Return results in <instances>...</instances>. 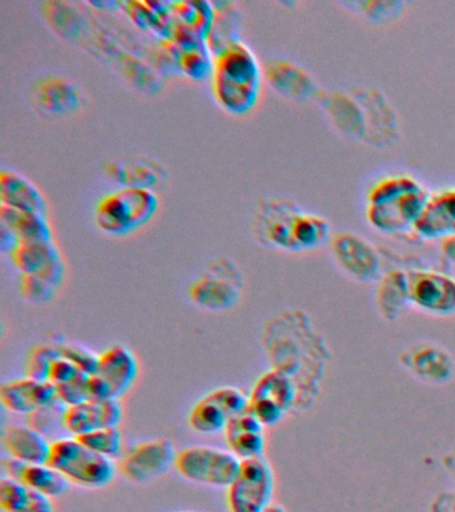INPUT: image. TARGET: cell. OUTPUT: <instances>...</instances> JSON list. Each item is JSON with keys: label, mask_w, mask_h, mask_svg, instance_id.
Returning <instances> with one entry per match:
<instances>
[{"label": "cell", "mask_w": 455, "mask_h": 512, "mask_svg": "<svg viewBox=\"0 0 455 512\" xmlns=\"http://www.w3.org/2000/svg\"><path fill=\"white\" fill-rule=\"evenodd\" d=\"M429 196L430 192L411 175H383L367 190V220L383 234L414 230Z\"/></svg>", "instance_id": "6da1fadb"}, {"label": "cell", "mask_w": 455, "mask_h": 512, "mask_svg": "<svg viewBox=\"0 0 455 512\" xmlns=\"http://www.w3.org/2000/svg\"><path fill=\"white\" fill-rule=\"evenodd\" d=\"M213 94L231 114H247L259 99L262 68L247 44L233 40L214 54Z\"/></svg>", "instance_id": "7a4b0ae2"}, {"label": "cell", "mask_w": 455, "mask_h": 512, "mask_svg": "<svg viewBox=\"0 0 455 512\" xmlns=\"http://www.w3.org/2000/svg\"><path fill=\"white\" fill-rule=\"evenodd\" d=\"M158 206V196L150 188L119 187L95 204V224L107 235L131 234L154 218Z\"/></svg>", "instance_id": "3957f363"}, {"label": "cell", "mask_w": 455, "mask_h": 512, "mask_svg": "<svg viewBox=\"0 0 455 512\" xmlns=\"http://www.w3.org/2000/svg\"><path fill=\"white\" fill-rule=\"evenodd\" d=\"M49 466L69 482L87 488H101L113 482L117 467L107 458L86 447L77 438L55 440L51 444Z\"/></svg>", "instance_id": "277c9868"}, {"label": "cell", "mask_w": 455, "mask_h": 512, "mask_svg": "<svg viewBox=\"0 0 455 512\" xmlns=\"http://www.w3.org/2000/svg\"><path fill=\"white\" fill-rule=\"evenodd\" d=\"M243 278L237 264L219 258L207 266L205 272L191 283V302L209 311L231 310L241 298Z\"/></svg>", "instance_id": "5b68a950"}, {"label": "cell", "mask_w": 455, "mask_h": 512, "mask_svg": "<svg viewBox=\"0 0 455 512\" xmlns=\"http://www.w3.org/2000/svg\"><path fill=\"white\" fill-rule=\"evenodd\" d=\"M241 464L242 460L233 452L207 446L187 447L175 459V467L183 478L214 487H229Z\"/></svg>", "instance_id": "8992f818"}, {"label": "cell", "mask_w": 455, "mask_h": 512, "mask_svg": "<svg viewBox=\"0 0 455 512\" xmlns=\"http://www.w3.org/2000/svg\"><path fill=\"white\" fill-rule=\"evenodd\" d=\"M274 494V472L263 456L242 460L241 470L227 487L230 512H265Z\"/></svg>", "instance_id": "52a82bcc"}, {"label": "cell", "mask_w": 455, "mask_h": 512, "mask_svg": "<svg viewBox=\"0 0 455 512\" xmlns=\"http://www.w3.org/2000/svg\"><path fill=\"white\" fill-rule=\"evenodd\" d=\"M302 208L282 198L259 200L254 215V232L259 242L283 251L297 252L294 227Z\"/></svg>", "instance_id": "ba28073f"}, {"label": "cell", "mask_w": 455, "mask_h": 512, "mask_svg": "<svg viewBox=\"0 0 455 512\" xmlns=\"http://www.w3.org/2000/svg\"><path fill=\"white\" fill-rule=\"evenodd\" d=\"M297 396L295 384L285 372L273 370L263 374L249 395V411L265 427L275 426L293 407Z\"/></svg>", "instance_id": "9c48e42d"}, {"label": "cell", "mask_w": 455, "mask_h": 512, "mask_svg": "<svg viewBox=\"0 0 455 512\" xmlns=\"http://www.w3.org/2000/svg\"><path fill=\"white\" fill-rule=\"evenodd\" d=\"M407 279L411 306L435 316L455 314V279L450 275L417 270L407 272Z\"/></svg>", "instance_id": "30bf717a"}, {"label": "cell", "mask_w": 455, "mask_h": 512, "mask_svg": "<svg viewBox=\"0 0 455 512\" xmlns=\"http://www.w3.org/2000/svg\"><path fill=\"white\" fill-rule=\"evenodd\" d=\"M330 244L334 259L351 278L359 282L381 279V256L365 238L353 232H341Z\"/></svg>", "instance_id": "8fae6325"}, {"label": "cell", "mask_w": 455, "mask_h": 512, "mask_svg": "<svg viewBox=\"0 0 455 512\" xmlns=\"http://www.w3.org/2000/svg\"><path fill=\"white\" fill-rule=\"evenodd\" d=\"M175 459L177 452L170 439H153L127 452L119 464V471L131 482L146 483L165 474L171 464H175Z\"/></svg>", "instance_id": "7c38bea8"}, {"label": "cell", "mask_w": 455, "mask_h": 512, "mask_svg": "<svg viewBox=\"0 0 455 512\" xmlns=\"http://www.w3.org/2000/svg\"><path fill=\"white\" fill-rule=\"evenodd\" d=\"M10 256L22 275L39 276L57 288L65 279V263L54 240L19 243Z\"/></svg>", "instance_id": "4fadbf2b"}, {"label": "cell", "mask_w": 455, "mask_h": 512, "mask_svg": "<svg viewBox=\"0 0 455 512\" xmlns=\"http://www.w3.org/2000/svg\"><path fill=\"white\" fill-rule=\"evenodd\" d=\"M123 411L117 399H89L66 408L65 427L74 436L101 428L118 427Z\"/></svg>", "instance_id": "5bb4252c"}, {"label": "cell", "mask_w": 455, "mask_h": 512, "mask_svg": "<svg viewBox=\"0 0 455 512\" xmlns=\"http://www.w3.org/2000/svg\"><path fill=\"white\" fill-rule=\"evenodd\" d=\"M58 399L57 387L49 380L34 378L15 379L0 387V402L7 410L17 414H33Z\"/></svg>", "instance_id": "9a60e30c"}, {"label": "cell", "mask_w": 455, "mask_h": 512, "mask_svg": "<svg viewBox=\"0 0 455 512\" xmlns=\"http://www.w3.org/2000/svg\"><path fill=\"white\" fill-rule=\"evenodd\" d=\"M138 374L137 356L129 347L119 344L99 355L98 370L94 375L109 387L111 399L119 400L133 387Z\"/></svg>", "instance_id": "2e32d148"}, {"label": "cell", "mask_w": 455, "mask_h": 512, "mask_svg": "<svg viewBox=\"0 0 455 512\" xmlns=\"http://www.w3.org/2000/svg\"><path fill=\"white\" fill-rule=\"evenodd\" d=\"M425 239H449L455 236V187L430 194L414 230Z\"/></svg>", "instance_id": "e0dca14e"}, {"label": "cell", "mask_w": 455, "mask_h": 512, "mask_svg": "<svg viewBox=\"0 0 455 512\" xmlns=\"http://www.w3.org/2000/svg\"><path fill=\"white\" fill-rule=\"evenodd\" d=\"M403 364L419 379L430 383L449 380L454 372V359L435 344L421 343L403 355Z\"/></svg>", "instance_id": "ac0fdd59"}, {"label": "cell", "mask_w": 455, "mask_h": 512, "mask_svg": "<svg viewBox=\"0 0 455 512\" xmlns=\"http://www.w3.org/2000/svg\"><path fill=\"white\" fill-rule=\"evenodd\" d=\"M225 436L230 451L239 459H253L262 456L265 450V426L253 412L247 410L229 420Z\"/></svg>", "instance_id": "d6986e66"}, {"label": "cell", "mask_w": 455, "mask_h": 512, "mask_svg": "<svg viewBox=\"0 0 455 512\" xmlns=\"http://www.w3.org/2000/svg\"><path fill=\"white\" fill-rule=\"evenodd\" d=\"M3 467L10 478L19 480L49 498H57L69 491V480L49 464H29L11 458L3 460Z\"/></svg>", "instance_id": "ffe728a7"}, {"label": "cell", "mask_w": 455, "mask_h": 512, "mask_svg": "<svg viewBox=\"0 0 455 512\" xmlns=\"http://www.w3.org/2000/svg\"><path fill=\"white\" fill-rule=\"evenodd\" d=\"M33 98L38 108L50 115H63L77 110L81 92L69 79L50 75L39 79L34 86Z\"/></svg>", "instance_id": "44dd1931"}, {"label": "cell", "mask_w": 455, "mask_h": 512, "mask_svg": "<svg viewBox=\"0 0 455 512\" xmlns=\"http://www.w3.org/2000/svg\"><path fill=\"white\" fill-rule=\"evenodd\" d=\"M3 446L11 458L29 464H47L51 454V444L46 436L31 426L11 424L3 431Z\"/></svg>", "instance_id": "7402d4cb"}, {"label": "cell", "mask_w": 455, "mask_h": 512, "mask_svg": "<svg viewBox=\"0 0 455 512\" xmlns=\"http://www.w3.org/2000/svg\"><path fill=\"white\" fill-rule=\"evenodd\" d=\"M2 206L46 215V200L31 180L18 171L2 168L0 172Z\"/></svg>", "instance_id": "603a6c76"}, {"label": "cell", "mask_w": 455, "mask_h": 512, "mask_svg": "<svg viewBox=\"0 0 455 512\" xmlns=\"http://www.w3.org/2000/svg\"><path fill=\"white\" fill-rule=\"evenodd\" d=\"M265 75L271 87L286 98L306 100L314 95L317 88L309 74L287 60H271Z\"/></svg>", "instance_id": "cb8c5ba5"}, {"label": "cell", "mask_w": 455, "mask_h": 512, "mask_svg": "<svg viewBox=\"0 0 455 512\" xmlns=\"http://www.w3.org/2000/svg\"><path fill=\"white\" fill-rule=\"evenodd\" d=\"M106 174L122 187L153 188L166 178L161 164L150 159L111 160L106 163Z\"/></svg>", "instance_id": "d4e9b609"}, {"label": "cell", "mask_w": 455, "mask_h": 512, "mask_svg": "<svg viewBox=\"0 0 455 512\" xmlns=\"http://www.w3.org/2000/svg\"><path fill=\"white\" fill-rule=\"evenodd\" d=\"M0 506L6 512H54L49 496L13 478L0 482Z\"/></svg>", "instance_id": "484cf974"}, {"label": "cell", "mask_w": 455, "mask_h": 512, "mask_svg": "<svg viewBox=\"0 0 455 512\" xmlns=\"http://www.w3.org/2000/svg\"><path fill=\"white\" fill-rule=\"evenodd\" d=\"M3 226L9 228L18 242H42V240H53V231L46 215L37 212L15 210V208L2 206L0 210Z\"/></svg>", "instance_id": "4316f807"}, {"label": "cell", "mask_w": 455, "mask_h": 512, "mask_svg": "<svg viewBox=\"0 0 455 512\" xmlns=\"http://www.w3.org/2000/svg\"><path fill=\"white\" fill-rule=\"evenodd\" d=\"M378 306L383 316L395 319L410 304L407 272L393 271L381 279L378 290Z\"/></svg>", "instance_id": "83f0119b"}, {"label": "cell", "mask_w": 455, "mask_h": 512, "mask_svg": "<svg viewBox=\"0 0 455 512\" xmlns=\"http://www.w3.org/2000/svg\"><path fill=\"white\" fill-rule=\"evenodd\" d=\"M230 416L227 414L225 408L211 398L209 394L203 396L191 408L189 415L190 427L199 434H218V432L225 431L227 423H229Z\"/></svg>", "instance_id": "f1b7e54d"}, {"label": "cell", "mask_w": 455, "mask_h": 512, "mask_svg": "<svg viewBox=\"0 0 455 512\" xmlns=\"http://www.w3.org/2000/svg\"><path fill=\"white\" fill-rule=\"evenodd\" d=\"M330 224L322 216L301 211L294 227V242L298 251L315 250L329 242Z\"/></svg>", "instance_id": "f546056e"}, {"label": "cell", "mask_w": 455, "mask_h": 512, "mask_svg": "<svg viewBox=\"0 0 455 512\" xmlns=\"http://www.w3.org/2000/svg\"><path fill=\"white\" fill-rule=\"evenodd\" d=\"M179 64L182 71L193 79H206L207 76L213 75L214 58L202 42L183 47Z\"/></svg>", "instance_id": "4dcf8cb0"}, {"label": "cell", "mask_w": 455, "mask_h": 512, "mask_svg": "<svg viewBox=\"0 0 455 512\" xmlns=\"http://www.w3.org/2000/svg\"><path fill=\"white\" fill-rule=\"evenodd\" d=\"M86 447L107 458H115L122 450V435L118 427L101 428L89 434L75 436Z\"/></svg>", "instance_id": "1f68e13d"}, {"label": "cell", "mask_w": 455, "mask_h": 512, "mask_svg": "<svg viewBox=\"0 0 455 512\" xmlns=\"http://www.w3.org/2000/svg\"><path fill=\"white\" fill-rule=\"evenodd\" d=\"M66 404L57 399L49 406L39 408L29 415V426L35 428L43 435L54 434L57 430L65 428Z\"/></svg>", "instance_id": "d6a6232c"}, {"label": "cell", "mask_w": 455, "mask_h": 512, "mask_svg": "<svg viewBox=\"0 0 455 512\" xmlns=\"http://www.w3.org/2000/svg\"><path fill=\"white\" fill-rule=\"evenodd\" d=\"M59 347L38 346L30 352L27 359L26 372L30 378L38 380H47L51 364L61 356Z\"/></svg>", "instance_id": "836d02e7"}, {"label": "cell", "mask_w": 455, "mask_h": 512, "mask_svg": "<svg viewBox=\"0 0 455 512\" xmlns=\"http://www.w3.org/2000/svg\"><path fill=\"white\" fill-rule=\"evenodd\" d=\"M89 378L90 375L82 372L81 375L77 376L71 382L62 384L57 387V396L63 404L67 407L75 406V404L86 402L90 399L89 392Z\"/></svg>", "instance_id": "e575fe53"}, {"label": "cell", "mask_w": 455, "mask_h": 512, "mask_svg": "<svg viewBox=\"0 0 455 512\" xmlns=\"http://www.w3.org/2000/svg\"><path fill=\"white\" fill-rule=\"evenodd\" d=\"M57 287L46 282L39 276L22 275L21 276V292L27 300L33 303H46L53 299Z\"/></svg>", "instance_id": "d590c367"}, {"label": "cell", "mask_w": 455, "mask_h": 512, "mask_svg": "<svg viewBox=\"0 0 455 512\" xmlns=\"http://www.w3.org/2000/svg\"><path fill=\"white\" fill-rule=\"evenodd\" d=\"M62 356L70 359L71 362L77 364L79 370L87 375H94L98 370L99 355H95L93 351L87 350L86 347L78 346V344H63L59 347Z\"/></svg>", "instance_id": "8d00e7d4"}, {"label": "cell", "mask_w": 455, "mask_h": 512, "mask_svg": "<svg viewBox=\"0 0 455 512\" xmlns=\"http://www.w3.org/2000/svg\"><path fill=\"white\" fill-rule=\"evenodd\" d=\"M81 374L82 371L79 370L77 364L61 355L51 364L47 380L53 383L55 387H58L71 382V380H74Z\"/></svg>", "instance_id": "74e56055"}, {"label": "cell", "mask_w": 455, "mask_h": 512, "mask_svg": "<svg viewBox=\"0 0 455 512\" xmlns=\"http://www.w3.org/2000/svg\"><path fill=\"white\" fill-rule=\"evenodd\" d=\"M433 512H455V491L439 495L434 502Z\"/></svg>", "instance_id": "f35d334b"}, {"label": "cell", "mask_w": 455, "mask_h": 512, "mask_svg": "<svg viewBox=\"0 0 455 512\" xmlns=\"http://www.w3.org/2000/svg\"><path fill=\"white\" fill-rule=\"evenodd\" d=\"M443 254L446 258L455 264V236L453 238L443 240Z\"/></svg>", "instance_id": "ab89813d"}, {"label": "cell", "mask_w": 455, "mask_h": 512, "mask_svg": "<svg viewBox=\"0 0 455 512\" xmlns=\"http://www.w3.org/2000/svg\"><path fill=\"white\" fill-rule=\"evenodd\" d=\"M265 512H286L285 508L279 506V504H270L269 508Z\"/></svg>", "instance_id": "60d3db41"}]
</instances>
